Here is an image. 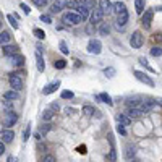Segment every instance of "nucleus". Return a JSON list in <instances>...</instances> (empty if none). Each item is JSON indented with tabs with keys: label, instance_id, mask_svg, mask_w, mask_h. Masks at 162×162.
<instances>
[{
	"label": "nucleus",
	"instance_id": "f257e3e1",
	"mask_svg": "<svg viewBox=\"0 0 162 162\" xmlns=\"http://www.w3.org/2000/svg\"><path fill=\"white\" fill-rule=\"evenodd\" d=\"M62 21H63V23H65V24H72V26H76V24H80L81 21H83V18L78 15V13H72V11H68V13H65V15H63Z\"/></svg>",
	"mask_w": 162,
	"mask_h": 162
},
{
	"label": "nucleus",
	"instance_id": "f03ea898",
	"mask_svg": "<svg viewBox=\"0 0 162 162\" xmlns=\"http://www.w3.org/2000/svg\"><path fill=\"white\" fill-rule=\"evenodd\" d=\"M143 42H144V36L139 31H135L131 34V37H130V46L133 49H139L143 46Z\"/></svg>",
	"mask_w": 162,
	"mask_h": 162
},
{
	"label": "nucleus",
	"instance_id": "7ed1b4c3",
	"mask_svg": "<svg viewBox=\"0 0 162 162\" xmlns=\"http://www.w3.org/2000/svg\"><path fill=\"white\" fill-rule=\"evenodd\" d=\"M8 81H10V86H11L13 89H16V91L23 89V80H21V76H20L18 73H10Z\"/></svg>",
	"mask_w": 162,
	"mask_h": 162
},
{
	"label": "nucleus",
	"instance_id": "20e7f679",
	"mask_svg": "<svg viewBox=\"0 0 162 162\" xmlns=\"http://www.w3.org/2000/svg\"><path fill=\"white\" fill-rule=\"evenodd\" d=\"M88 52H89V54H94V55H99V54L102 52V44H101V41L91 39L89 44H88Z\"/></svg>",
	"mask_w": 162,
	"mask_h": 162
},
{
	"label": "nucleus",
	"instance_id": "39448f33",
	"mask_svg": "<svg viewBox=\"0 0 162 162\" xmlns=\"http://www.w3.org/2000/svg\"><path fill=\"white\" fill-rule=\"evenodd\" d=\"M18 122V114L13 110H8L5 114V118H3V126H13Z\"/></svg>",
	"mask_w": 162,
	"mask_h": 162
},
{
	"label": "nucleus",
	"instance_id": "423d86ee",
	"mask_svg": "<svg viewBox=\"0 0 162 162\" xmlns=\"http://www.w3.org/2000/svg\"><path fill=\"white\" fill-rule=\"evenodd\" d=\"M105 13L101 10V8H94L93 13H91V16H89V21H91V24H97V23H102V18H104Z\"/></svg>",
	"mask_w": 162,
	"mask_h": 162
},
{
	"label": "nucleus",
	"instance_id": "0eeeda50",
	"mask_svg": "<svg viewBox=\"0 0 162 162\" xmlns=\"http://www.w3.org/2000/svg\"><path fill=\"white\" fill-rule=\"evenodd\" d=\"M133 75H135V78L138 80V81H141V83H144V84H147V86H154V81L147 76L146 73H143V72H138V70H135L133 72Z\"/></svg>",
	"mask_w": 162,
	"mask_h": 162
},
{
	"label": "nucleus",
	"instance_id": "6e6552de",
	"mask_svg": "<svg viewBox=\"0 0 162 162\" xmlns=\"http://www.w3.org/2000/svg\"><path fill=\"white\" fill-rule=\"evenodd\" d=\"M126 114H128L131 118H139V117H143V115L146 114V110H144L143 107H141V109H139V107H130Z\"/></svg>",
	"mask_w": 162,
	"mask_h": 162
},
{
	"label": "nucleus",
	"instance_id": "1a4fd4ad",
	"mask_svg": "<svg viewBox=\"0 0 162 162\" xmlns=\"http://www.w3.org/2000/svg\"><path fill=\"white\" fill-rule=\"evenodd\" d=\"M2 54L7 55V57H11V55L18 54V47L16 46H10V44H5V46H2Z\"/></svg>",
	"mask_w": 162,
	"mask_h": 162
},
{
	"label": "nucleus",
	"instance_id": "9d476101",
	"mask_svg": "<svg viewBox=\"0 0 162 162\" xmlns=\"http://www.w3.org/2000/svg\"><path fill=\"white\" fill-rule=\"evenodd\" d=\"M60 88V81H55V83H50V84H47V86L42 89V94L44 96H49V94H52V93H55Z\"/></svg>",
	"mask_w": 162,
	"mask_h": 162
},
{
	"label": "nucleus",
	"instance_id": "9b49d317",
	"mask_svg": "<svg viewBox=\"0 0 162 162\" xmlns=\"http://www.w3.org/2000/svg\"><path fill=\"white\" fill-rule=\"evenodd\" d=\"M152 16H154V11L152 10H146V13H143V26L144 28H149L151 26Z\"/></svg>",
	"mask_w": 162,
	"mask_h": 162
},
{
	"label": "nucleus",
	"instance_id": "f8f14e48",
	"mask_svg": "<svg viewBox=\"0 0 162 162\" xmlns=\"http://www.w3.org/2000/svg\"><path fill=\"white\" fill-rule=\"evenodd\" d=\"M76 13H78V15L83 18V21H86L91 15H89V8H88V7H84V5H78V8H76Z\"/></svg>",
	"mask_w": 162,
	"mask_h": 162
},
{
	"label": "nucleus",
	"instance_id": "ddd939ff",
	"mask_svg": "<svg viewBox=\"0 0 162 162\" xmlns=\"http://www.w3.org/2000/svg\"><path fill=\"white\" fill-rule=\"evenodd\" d=\"M115 120L118 122V123H122V125H125V126H128L130 123H131V120H133V118L128 115V114H118V115H115Z\"/></svg>",
	"mask_w": 162,
	"mask_h": 162
},
{
	"label": "nucleus",
	"instance_id": "4468645a",
	"mask_svg": "<svg viewBox=\"0 0 162 162\" xmlns=\"http://www.w3.org/2000/svg\"><path fill=\"white\" fill-rule=\"evenodd\" d=\"M36 65H37V70L42 73L46 70V63H44V57H42L41 50H36Z\"/></svg>",
	"mask_w": 162,
	"mask_h": 162
},
{
	"label": "nucleus",
	"instance_id": "2eb2a0df",
	"mask_svg": "<svg viewBox=\"0 0 162 162\" xmlns=\"http://www.w3.org/2000/svg\"><path fill=\"white\" fill-rule=\"evenodd\" d=\"M10 60H11V65H15V67H23L24 65V57H23V55H20V54L11 55Z\"/></svg>",
	"mask_w": 162,
	"mask_h": 162
},
{
	"label": "nucleus",
	"instance_id": "dca6fc26",
	"mask_svg": "<svg viewBox=\"0 0 162 162\" xmlns=\"http://www.w3.org/2000/svg\"><path fill=\"white\" fill-rule=\"evenodd\" d=\"M126 21H128V11H122L120 15H118V18H117V28L118 29L126 24Z\"/></svg>",
	"mask_w": 162,
	"mask_h": 162
},
{
	"label": "nucleus",
	"instance_id": "f3484780",
	"mask_svg": "<svg viewBox=\"0 0 162 162\" xmlns=\"http://www.w3.org/2000/svg\"><path fill=\"white\" fill-rule=\"evenodd\" d=\"M96 99L97 101H101L104 104H107V105H114V101H112V97L107 94V93H101V94H97L96 96Z\"/></svg>",
	"mask_w": 162,
	"mask_h": 162
},
{
	"label": "nucleus",
	"instance_id": "a211bd4d",
	"mask_svg": "<svg viewBox=\"0 0 162 162\" xmlns=\"http://www.w3.org/2000/svg\"><path fill=\"white\" fill-rule=\"evenodd\" d=\"M13 138H15V133L11 130H2V141L3 143H11Z\"/></svg>",
	"mask_w": 162,
	"mask_h": 162
},
{
	"label": "nucleus",
	"instance_id": "6ab92c4d",
	"mask_svg": "<svg viewBox=\"0 0 162 162\" xmlns=\"http://www.w3.org/2000/svg\"><path fill=\"white\" fill-rule=\"evenodd\" d=\"M99 8L104 13H109V11H114V5H112L109 0H101V2H99Z\"/></svg>",
	"mask_w": 162,
	"mask_h": 162
},
{
	"label": "nucleus",
	"instance_id": "aec40b11",
	"mask_svg": "<svg viewBox=\"0 0 162 162\" xmlns=\"http://www.w3.org/2000/svg\"><path fill=\"white\" fill-rule=\"evenodd\" d=\"M3 99H7V101H16L18 99V91L16 89L7 91V93H3Z\"/></svg>",
	"mask_w": 162,
	"mask_h": 162
},
{
	"label": "nucleus",
	"instance_id": "412c9836",
	"mask_svg": "<svg viewBox=\"0 0 162 162\" xmlns=\"http://www.w3.org/2000/svg\"><path fill=\"white\" fill-rule=\"evenodd\" d=\"M109 139H110V151H109V160H110V162H115V159H117V152H115L114 139H112V136H109Z\"/></svg>",
	"mask_w": 162,
	"mask_h": 162
},
{
	"label": "nucleus",
	"instance_id": "4be33fe9",
	"mask_svg": "<svg viewBox=\"0 0 162 162\" xmlns=\"http://www.w3.org/2000/svg\"><path fill=\"white\" fill-rule=\"evenodd\" d=\"M62 8H63V2L62 0H55V2L52 3V7H50V11L52 13H60Z\"/></svg>",
	"mask_w": 162,
	"mask_h": 162
},
{
	"label": "nucleus",
	"instance_id": "5701e85b",
	"mask_svg": "<svg viewBox=\"0 0 162 162\" xmlns=\"http://www.w3.org/2000/svg\"><path fill=\"white\" fill-rule=\"evenodd\" d=\"M114 11L117 13V15H120L122 11H126L125 3H123V2H120V0H118V2H115V3H114Z\"/></svg>",
	"mask_w": 162,
	"mask_h": 162
},
{
	"label": "nucleus",
	"instance_id": "b1692460",
	"mask_svg": "<svg viewBox=\"0 0 162 162\" xmlns=\"http://www.w3.org/2000/svg\"><path fill=\"white\" fill-rule=\"evenodd\" d=\"M156 104H157V102H154V101H151V99H147V101H144V102L141 104V107H143L146 112H149V110H152L154 107H156Z\"/></svg>",
	"mask_w": 162,
	"mask_h": 162
},
{
	"label": "nucleus",
	"instance_id": "393cba45",
	"mask_svg": "<svg viewBox=\"0 0 162 162\" xmlns=\"http://www.w3.org/2000/svg\"><path fill=\"white\" fill-rule=\"evenodd\" d=\"M10 39H11V36H10V34L7 33V31H2V33H0V42H2V46L8 44Z\"/></svg>",
	"mask_w": 162,
	"mask_h": 162
},
{
	"label": "nucleus",
	"instance_id": "a878e982",
	"mask_svg": "<svg viewBox=\"0 0 162 162\" xmlns=\"http://www.w3.org/2000/svg\"><path fill=\"white\" fill-rule=\"evenodd\" d=\"M83 114L86 117H93L94 114H97V112L94 110V107H91V105H84V107H83Z\"/></svg>",
	"mask_w": 162,
	"mask_h": 162
},
{
	"label": "nucleus",
	"instance_id": "bb28decb",
	"mask_svg": "<svg viewBox=\"0 0 162 162\" xmlns=\"http://www.w3.org/2000/svg\"><path fill=\"white\" fill-rule=\"evenodd\" d=\"M78 3L88 7L89 10H94V8H96V2H94V0H78Z\"/></svg>",
	"mask_w": 162,
	"mask_h": 162
},
{
	"label": "nucleus",
	"instance_id": "cd10ccee",
	"mask_svg": "<svg viewBox=\"0 0 162 162\" xmlns=\"http://www.w3.org/2000/svg\"><path fill=\"white\" fill-rule=\"evenodd\" d=\"M135 8H136V13H143L144 11V0H135Z\"/></svg>",
	"mask_w": 162,
	"mask_h": 162
},
{
	"label": "nucleus",
	"instance_id": "c85d7f7f",
	"mask_svg": "<svg viewBox=\"0 0 162 162\" xmlns=\"http://www.w3.org/2000/svg\"><path fill=\"white\" fill-rule=\"evenodd\" d=\"M54 115H55V114H54V110H52V109H49V110H46L44 114H42V118H44L46 122H49V120H52V118H54Z\"/></svg>",
	"mask_w": 162,
	"mask_h": 162
},
{
	"label": "nucleus",
	"instance_id": "c756f323",
	"mask_svg": "<svg viewBox=\"0 0 162 162\" xmlns=\"http://www.w3.org/2000/svg\"><path fill=\"white\" fill-rule=\"evenodd\" d=\"M101 34L102 36H107V34L110 33V26H109V23H102V26H101Z\"/></svg>",
	"mask_w": 162,
	"mask_h": 162
},
{
	"label": "nucleus",
	"instance_id": "7c9ffc66",
	"mask_svg": "<svg viewBox=\"0 0 162 162\" xmlns=\"http://www.w3.org/2000/svg\"><path fill=\"white\" fill-rule=\"evenodd\" d=\"M33 34H34V36H36L37 39H44V37H46V33L42 31V29H39V28H34Z\"/></svg>",
	"mask_w": 162,
	"mask_h": 162
},
{
	"label": "nucleus",
	"instance_id": "2f4dec72",
	"mask_svg": "<svg viewBox=\"0 0 162 162\" xmlns=\"http://www.w3.org/2000/svg\"><path fill=\"white\" fill-rule=\"evenodd\" d=\"M59 46H60V52H62V54H65V55L70 54V49L67 47V42H65V41H60Z\"/></svg>",
	"mask_w": 162,
	"mask_h": 162
},
{
	"label": "nucleus",
	"instance_id": "473e14b6",
	"mask_svg": "<svg viewBox=\"0 0 162 162\" xmlns=\"http://www.w3.org/2000/svg\"><path fill=\"white\" fill-rule=\"evenodd\" d=\"M54 67L57 68V70H63V68L67 67V62L65 60H55L54 62Z\"/></svg>",
	"mask_w": 162,
	"mask_h": 162
},
{
	"label": "nucleus",
	"instance_id": "72a5a7b5",
	"mask_svg": "<svg viewBox=\"0 0 162 162\" xmlns=\"http://www.w3.org/2000/svg\"><path fill=\"white\" fill-rule=\"evenodd\" d=\"M7 20H8V23H10L13 28H15V29H18V28H20V24L16 23L18 20H15V16H13V15H8V16H7Z\"/></svg>",
	"mask_w": 162,
	"mask_h": 162
},
{
	"label": "nucleus",
	"instance_id": "f704fd0d",
	"mask_svg": "<svg viewBox=\"0 0 162 162\" xmlns=\"http://www.w3.org/2000/svg\"><path fill=\"white\" fill-rule=\"evenodd\" d=\"M151 55L152 57H162V49L160 47H152L151 49Z\"/></svg>",
	"mask_w": 162,
	"mask_h": 162
},
{
	"label": "nucleus",
	"instance_id": "c9c22d12",
	"mask_svg": "<svg viewBox=\"0 0 162 162\" xmlns=\"http://www.w3.org/2000/svg\"><path fill=\"white\" fill-rule=\"evenodd\" d=\"M73 93H72V91H62V94H60V97H62V99H73Z\"/></svg>",
	"mask_w": 162,
	"mask_h": 162
},
{
	"label": "nucleus",
	"instance_id": "e433bc0d",
	"mask_svg": "<svg viewBox=\"0 0 162 162\" xmlns=\"http://www.w3.org/2000/svg\"><path fill=\"white\" fill-rule=\"evenodd\" d=\"M104 75H105V76H109V78H112V76L115 75V68H112V67L105 68V70H104Z\"/></svg>",
	"mask_w": 162,
	"mask_h": 162
},
{
	"label": "nucleus",
	"instance_id": "4c0bfd02",
	"mask_svg": "<svg viewBox=\"0 0 162 162\" xmlns=\"http://www.w3.org/2000/svg\"><path fill=\"white\" fill-rule=\"evenodd\" d=\"M50 123H44V125H42L41 126V133H42V135H46V133H49V131H50Z\"/></svg>",
	"mask_w": 162,
	"mask_h": 162
},
{
	"label": "nucleus",
	"instance_id": "58836bf2",
	"mask_svg": "<svg viewBox=\"0 0 162 162\" xmlns=\"http://www.w3.org/2000/svg\"><path fill=\"white\" fill-rule=\"evenodd\" d=\"M29 135H31V125H28L26 130H24V133H23V139H24V141L29 139Z\"/></svg>",
	"mask_w": 162,
	"mask_h": 162
},
{
	"label": "nucleus",
	"instance_id": "ea45409f",
	"mask_svg": "<svg viewBox=\"0 0 162 162\" xmlns=\"http://www.w3.org/2000/svg\"><path fill=\"white\" fill-rule=\"evenodd\" d=\"M125 156L128 157V159H131L133 156H135V147H131V146L126 147V154H125Z\"/></svg>",
	"mask_w": 162,
	"mask_h": 162
},
{
	"label": "nucleus",
	"instance_id": "a19ab883",
	"mask_svg": "<svg viewBox=\"0 0 162 162\" xmlns=\"http://www.w3.org/2000/svg\"><path fill=\"white\" fill-rule=\"evenodd\" d=\"M33 3L36 7H39V8H42V7L47 5V0H33Z\"/></svg>",
	"mask_w": 162,
	"mask_h": 162
},
{
	"label": "nucleus",
	"instance_id": "79ce46f5",
	"mask_svg": "<svg viewBox=\"0 0 162 162\" xmlns=\"http://www.w3.org/2000/svg\"><path fill=\"white\" fill-rule=\"evenodd\" d=\"M78 5H80V3L75 2V0H68V2H67V7H68V8H75V10H76V8H78Z\"/></svg>",
	"mask_w": 162,
	"mask_h": 162
},
{
	"label": "nucleus",
	"instance_id": "37998d69",
	"mask_svg": "<svg viewBox=\"0 0 162 162\" xmlns=\"http://www.w3.org/2000/svg\"><path fill=\"white\" fill-rule=\"evenodd\" d=\"M126 105H128V107H138L139 102L136 99H130V101H126Z\"/></svg>",
	"mask_w": 162,
	"mask_h": 162
},
{
	"label": "nucleus",
	"instance_id": "c03bdc74",
	"mask_svg": "<svg viewBox=\"0 0 162 162\" xmlns=\"http://www.w3.org/2000/svg\"><path fill=\"white\" fill-rule=\"evenodd\" d=\"M20 8H21V10H23V11H24V15H29V13H31V10H29V7H28L26 3H20Z\"/></svg>",
	"mask_w": 162,
	"mask_h": 162
},
{
	"label": "nucleus",
	"instance_id": "a18cd8bd",
	"mask_svg": "<svg viewBox=\"0 0 162 162\" xmlns=\"http://www.w3.org/2000/svg\"><path fill=\"white\" fill-rule=\"evenodd\" d=\"M139 63H141V65H143V67H146L147 70H149V72H154V70H152V68H151L149 65H147V60H146L144 57H141V59H139Z\"/></svg>",
	"mask_w": 162,
	"mask_h": 162
},
{
	"label": "nucleus",
	"instance_id": "49530a36",
	"mask_svg": "<svg viewBox=\"0 0 162 162\" xmlns=\"http://www.w3.org/2000/svg\"><path fill=\"white\" fill-rule=\"evenodd\" d=\"M42 162H55V157L50 156V154H46V156L42 157Z\"/></svg>",
	"mask_w": 162,
	"mask_h": 162
},
{
	"label": "nucleus",
	"instance_id": "de8ad7c7",
	"mask_svg": "<svg viewBox=\"0 0 162 162\" xmlns=\"http://www.w3.org/2000/svg\"><path fill=\"white\" fill-rule=\"evenodd\" d=\"M41 21H44V23L50 24V23H52V18L49 16V15H41Z\"/></svg>",
	"mask_w": 162,
	"mask_h": 162
},
{
	"label": "nucleus",
	"instance_id": "09e8293b",
	"mask_svg": "<svg viewBox=\"0 0 162 162\" xmlns=\"http://www.w3.org/2000/svg\"><path fill=\"white\" fill-rule=\"evenodd\" d=\"M123 126H125V125H122V123H118V126H117V131L120 133L122 136H125V135H126V130L123 128Z\"/></svg>",
	"mask_w": 162,
	"mask_h": 162
},
{
	"label": "nucleus",
	"instance_id": "8fccbe9b",
	"mask_svg": "<svg viewBox=\"0 0 162 162\" xmlns=\"http://www.w3.org/2000/svg\"><path fill=\"white\" fill-rule=\"evenodd\" d=\"M50 109H52V110H55V112H57V110H59L60 107H59V104H57V102H52V104H50Z\"/></svg>",
	"mask_w": 162,
	"mask_h": 162
},
{
	"label": "nucleus",
	"instance_id": "3c124183",
	"mask_svg": "<svg viewBox=\"0 0 162 162\" xmlns=\"http://www.w3.org/2000/svg\"><path fill=\"white\" fill-rule=\"evenodd\" d=\"M78 151H80L81 154H86V146H80V147H78Z\"/></svg>",
	"mask_w": 162,
	"mask_h": 162
},
{
	"label": "nucleus",
	"instance_id": "603ef678",
	"mask_svg": "<svg viewBox=\"0 0 162 162\" xmlns=\"http://www.w3.org/2000/svg\"><path fill=\"white\" fill-rule=\"evenodd\" d=\"M5 152V144H3V141L0 143V154H3Z\"/></svg>",
	"mask_w": 162,
	"mask_h": 162
},
{
	"label": "nucleus",
	"instance_id": "864d4df0",
	"mask_svg": "<svg viewBox=\"0 0 162 162\" xmlns=\"http://www.w3.org/2000/svg\"><path fill=\"white\" fill-rule=\"evenodd\" d=\"M156 102H157V105H160V107H162V97H160V99H157Z\"/></svg>",
	"mask_w": 162,
	"mask_h": 162
},
{
	"label": "nucleus",
	"instance_id": "5fc2aeb1",
	"mask_svg": "<svg viewBox=\"0 0 162 162\" xmlns=\"http://www.w3.org/2000/svg\"><path fill=\"white\" fill-rule=\"evenodd\" d=\"M15 160H16L15 157H8V162H15Z\"/></svg>",
	"mask_w": 162,
	"mask_h": 162
},
{
	"label": "nucleus",
	"instance_id": "6e6d98bb",
	"mask_svg": "<svg viewBox=\"0 0 162 162\" xmlns=\"http://www.w3.org/2000/svg\"><path fill=\"white\" fill-rule=\"evenodd\" d=\"M156 10H159V11H162V7H157V8Z\"/></svg>",
	"mask_w": 162,
	"mask_h": 162
}]
</instances>
